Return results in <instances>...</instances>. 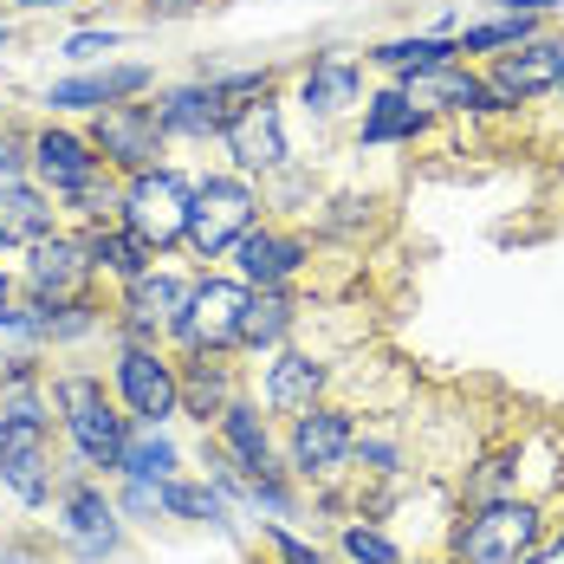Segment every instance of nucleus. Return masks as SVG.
Listing matches in <instances>:
<instances>
[{"instance_id":"9d476101","label":"nucleus","mask_w":564,"mask_h":564,"mask_svg":"<svg viewBox=\"0 0 564 564\" xmlns=\"http://www.w3.org/2000/svg\"><path fill=\"white\" fill-rule=\"evenodd\" d=\"M156 85H163V78H156V65H150V58H105V65H72L65 78H53V85L40 91V111L85 123V117H98L105 105L150 98Z\"/></svg>"},{"instance_id":"58836bf2","label":"nucleus","mask_w":564,"mask_h":564,"mask_svg":"<svg viewBox=\"0 0 564 564\" xmlns=\"http://www.w3.org/2000/svg\"><path fill=\"white\" fill-rule=\"evenodd\" d=\"M117 202H123V175L105 170L91 175L72 202H58V215H65V227H98V221H117Z\"/></svg>"},{"instance_id":"423d86ee","label":"nucleus","mask_w":564,"mask_h":564,"mask_svg":"<svg viewBox=\"0 0 564 564\" xmlns=\"http://www.w3.org/2000/svg\"><path fill=\"white\" fill-rule=\"evenodd\" d=\"M105 383H111L117 409L130 415V429H170V422H182V364H175L170 344L111 338Z\"/></svg>"},{"instance_id":"473e14b6","label":"nucleus","mask_w":564,"mask_h":564,"mask_svg":"<svg viewBox=\"0 0 564 564\" xmlns=\"http://www.w3.org/2000/svg\"><path fill=\"white\" fill-rule=\"evenodd\" d=\"M188 467V454H182V442H175L170 429H130V442H123V460H117V474L123 480H175Z\"/></svg>"},{"instance_id":"393cba45","label":"nucleus","mask_w":564,"mask_h":564,"mask_svg":"<svg viewBox=\"0 0 564 564\" xmlns=\"http://www.w3.org/2000/svg\"><path fill=\"white\" fill-rule=\"evenodd\" d=\"M454 58H460V46H454V20L429 26V33H402V40L364 46V65H370L377 78H390V85H402L409 72H429V65H454Z\"/></svg>"},{"instance_id":"37998d69","label":"nucleus","mask_w":564,"mask_h":564,"mask_svg":"<svg viewBox=\"0 0 564 564\" xmlns=\"http://www.w3.org/2000/svg\"><path fill=\"white\" fill-rule=\"evenodd\" d=\"M20 350H40V325H33V305L13 292L0 305V357H20Z\"/></svg>"},{"instance_id":"a211bd4d","label":"nucleus","mask_w":564,"mask_h":564,"mask_svg":"<svg viewBox=\"0 0 564 564\" xmlns=\"http://www.w3.org/2000/svg\"><path fill=\"white\" fill-rule=\"evenodd\" d=\"M150 105H156V123H163L170 150H175V143H188V150L221 143L227 117H234V105H227L202 72H195V78H175V85H156V91H150Z\"/></svg>"},{"instance_id":"f3484780","label":"nucleus","mask_w":564,"mask_h":564,"mask_svg":"<svg viewBox=\"0 0 564 564\" xmlns=\"http://www.w3.org/2000/svg\"><path fill=\"white\" fill-rule=\"evenodd\" d=\"M26 175H33L53 202H72L91 175H105V156L91 150L85 123H72V117H40V123H33V170Z\"/></svg>"},{"instance_id":"4468645a","label":"nucleus","mask_w":564,"mask_h":564,"mask_svg":"<svg viewBox=\"0 0 564 564\" xmlns=\"http://www.w3.org/2000/svg\"><path fill=\"white\" fill-rule=\"evenodd\" d=\"M338 383V364L325 357V350H312V344H280L267 364H260V383H247V390L260 395V409L273 415V422H292V415H305L312 402H325Z\"/></svg>"},{"instance_id":"7c9ffc66","label":"nucleus","mask_w":564,"mask_h":564,"mask_svg":"<svg viewBox=\"0 0 564 564\" xmlns=\"http://www.w3.org/2000/svg\"><path fill=\"white\" fill-rule=\"evenodd\" d=\"M512 494H525V454L519 448L474 454V460L460 467V487H454L460 507H487V500H512Z\"/></svg>"},{"instance_id":"de8ad7c7","label":"nucleus","mask_w":564,"mask_h":564,"mask_svg":"<svg viewBox=\"0 0 564 564\" xmlns=\"http://www.w3.org/2000/svg\"><path fill=\"white\" fill-rule=\"evenodd\" d=\"M494 13H525V20H552V13H564V0H494Z\"/></svg>"},{"instance_id":"72a5a7b5","label":"nucleus","mask_w":564,"mask_h":564,"mask_svg":"<svg viewBox=\"0 0 564 564\" xmlns=\"http://www.w3.org/2000/svg\"><path fill=\"white\" fill-rule=\"evenodd\" d=\"M545 20H525V13H487V20H467V26H454V46L467 65H487V58L512 53L519 40H532Z\"/></svg>"},{"instance_id":"aec40b11","label":"nucleus","mask_w":564,"mask_h":564,"mask_svg":"<svg viewBox=\"0 0 564 564\" xmlns=\"http://www.w3.org/2000/svg\"><path fill=\"white\" fill-rule=\"evenodd\" d=\"M435 130V117L422 111L402 85H377V91H364V105H357V130H350V143L357 150H415L422 137Z\"/></svg>"},{"instance_id":"603ef678","label":"nucleus","mask_w":564,"mask_h":564,"mask_svg":"<svg viewBox=\"0 0 564 564\" xmlns=\"http://www.w3.org/2000/svg\"><path fill=\"white\" fill-rule=\"evenodd\" d=\"M409 564H454L448 552H435V558H409Z\"/></svg>"},{"instance_id":"c756f323","label":"nucleus","mask_w":564,"mask_h":564,"mask_svg":"<svg viewBox=\"0 0 564 564\" xmlns=\"http://www.w3.org/2000/svg\"><path fill=\"white\" fill-rule=\"evenodd\" d=\"M78 234H85V253H91V280L105 285V292H117L123 280H137L156 260L123 221H98V227H78Z\"/></svg>"},{"instance_id":"b1692460","label":"nucleus","mask_w":564,"mask_h":564,"mask_svg":"<svg viewBox=\"0 0 564 564\" xmlns=\"http://www.w3.org/2000/svg\"><path fill=\"white\" fill-rule=\"evenodd\" d=\"M182 364V422H195L202 435L221 422V409L247 390L240 357H175Z\"/></svg>"},{"instance_id":"a18cd8bd","label":"nucleus","mask_w":564,"mask_h":564,"mask_svg":"<svg viewBox=\"0 0 564 564\" xmlns=\"http://www.w3.org/2000/svg\"><path fill=\"white\" fill-rule=\"evenodd\" d=\"M0 564H58V552H53V539H7Z\"/></svg>"},{"instance_id":"f257e3e1","label":"nucleus","mask_w":564,"mask_h":564,"mask_svg":"<svg viewBox=\"0 0 564 564\" xmlns=\"http://www.w3.org/2000/svg\"><path fill=\"white\" fill-rule=\"evenodd\" d=\"M46 395H53L65 474L117 480V460H123V442H130V415L117 409L111 383H105V364H53L46 370Z\"/></svg>"},{"instance_id":"6ab92c4d","label":"nucleus","mask_w":564,"mask_h":564,"mask_svg":"<svg viewBox=\"0 0 564 564\" xmlns=\"http://www.w3.org/2000/svg\"><path fill=\"white\" fill-rule=\"evenodd\" d=\"M402 91H409L429 117H467V123L500 117V98H494L487 72H480V65H467V58H454V65H429V72H409V78H402Z\"/></svg>"},{"instance_id":"412c9836","label":"nucleus","mask_w":564,"mask_h":564,"mask_svg":"<svg viewBox=\"0 0 564 564\" xmlns=\"http://www.w3.org/2000/svg\"><path fill=\"white\" fill-rule=\"evenodd\" d=\"M33 325H40V350L46 357H72L85 344H98L111 332V292H78V299H26Z\"/></svg>"},{"instance_id":"0eeeda50","label":"nucleus","mask_w":564,"mask_h":564,"mask_svg":"<svg viewBox=\"0 0 564 564\" xmlns=\"http://www.w3.org/2000/svg\"><path fill=\"white\" fill-rule=\"evenodd\" d=\"M267 208H260V182L240 170H202L195 175V202H188V240H182V253L188 260H202V267H221L227 253H234V240L247 234V227L260 221Z\"/></svg>"},{"instance_id":"a19ab883","label":"nucleus","mask_w":564,"mask_h":564,"mask_svg":"<svg viewBox=\"0 0 564 564\" xmlns=\"http://www.w3.org/2000/svg\"><path fill=\"white\" fill-rule=\"evenodd\" d=\"M111 500H117V512H123L130 525H170V519H163V487H156V480H123V474H117Z\"/></svg>"},{"instance_id":"20e7f679","label":"nucleus","mask_w":564,"mask_h":564,"mask_svg":"<svg viewBox=\"0 0 564 564\" xmlns=\"http://www.w3.org/2000/svg\"><path fill=\"white\" fill-rule=\"evenodd\" d=\"M253 285L234 280L227 267H195V285L182 299L170 325V350L175 357H240V325H247Z\"/></svg>"},{"instance_id":"f704fd0d","label":"nucleus","mask_w":564,"mask_h":564,"mask_svg":"<svg viewBox=\"0 0 564 564\" xmlns=\"http://www.w3.org/2000/svg\"><path fill=\"white\" fill-rule=\"evenodd\" d=\"M318 195H325V188H318V175H312V163H299V156L260 182V208H267L273 221H299V215H312V208H318Z\"/></svg>"},{"instance_id":"c9c22d12","label":"nucleus","mask_w":564,"mask_h":564,"mask_svg":"<svg viewBox=\"0 0 564 564\" xmlns=\"http://www.w3.org/2000/svg\"><path fill=\"white\" fill-rule=\"evenodd\" d=\"M338 558L344 564H409V552L395 545V532L383 525V519H364V512H350V519H338Z\"/></svg>"},{"instance_id":"f03ea898","label":"nucleus","mask_w":564,"mask_h":564,"mask_svg":"<svg viewBox=\"0 0 564 564\" xmlns=\"http://www.w3.org/2000/svg\"><path fill=\"white\" fill-rule=\"evenodd\" d=\"M46 525H53V552L65 564H117L130 539V519L117 512L111 480L98 474H65L46 507Z\"/></svg>"},{"instance_id":"7ed1b4c3","label":"nucleus","mask_w":564,"mask_h":564,"mask_svg":"<svg viewBox=\"0 0 564 564\" xmlns=\"http://www.w3.org/2000/svg\"><path fill=\"white\" fill-rule=\"evenodd\" d=\"M357 429H364V415L338 402V395H325V402H312L305 415H292L280 422V460L292 467V480L312 494V487H344V480H357L350 474V454H357Z\"/></svg>"},{"instance_id":"8fccbe9b","label":"nucleus","mask_w":564,"mask_h":564,"mask_svg":"<svg viewBox=\"0 0 564 564\" xmlns=\"http://www.w3.org/2000/svg\"><path fill=\"white\" fill-rule=\"evenodd\" d=\"M150 13H195V7H208V0H143Z\"/></svg>"},{"instance_id":"9b49d317","label":"nucleus","mask_w":564,"mask_h":564,"mask_svg":"<svg viewBox=\"0 0 564 564\" xmlns=\"http://www.w3.org/2000/svg\"><path fill=\"white\" fill-rule=\"evenodd\" d=\"M195 273L188 267H170V260H150L137 280H123L111 292V338H137V344H163L188 299Z\"/></svg>"},{"instance_id":"39448f33","label":"nucleus","mask_w":564,"mask_h":564,"mask_svg":"<svg viewBox=\"0 0 564 564\" xmlns=\"http://www.w3.org/2000/svg\"><path fill=\"white\" fill-rule=\"evenodd\" d=\"M552 532V512L539 494H512L487 507H460L448 525V558L454 564H519L539 539Z\"/></svg>"},{"instance_id":"09e8293b","label":"nucleus","mask_w":564,"mask_h":564,"mask_svg":"<svg viewBox=\"0 0 564 564\" xmlns=\"http://www.w3.org/2000/svg\"><path fill=\"white\" fill-rule=\"evenodd\" d=\"M519 564H564V525H552V532H545V539H539Z\"/></svg>"},{"instance_id":"4be33fe9","label":"nucleus","mask_w":564,"mask_h":564,"mask_svg":"<svg viewBox=\"0 0 564 564\" xmlns=\"http://www.w3.org/2000/svg\"><path fill=\"white\" fill-rule=\"evenodd\" d=\"M364 58L357 53H312V65L299 72V111L312 117V123H338L364 105Z\"/></svg>"},{"instance_id":"dca6fc26","label":"nucleus","mask_w":564,"mask_h":564,"mask_svg":"<svg viewBox=\"0 0 564 564\" xmlns=\"http://www.w3.org/2000/svg\"><path fill=\"white\" fill-rule=\"evenodd\" d=\"M221 163L253 182H267L273 170L292 163V130H285V105L280 98H253V105H234L221 130Z\"/></svg>"},{"instance_id":"ea45409f","label":"nucleus","mask_w":564,"mask_h":564,"mask_svg":"<svg viewBox=\"0 0 564 564\" xmlns=\"http://www.w3.org/2000/svg\"><path fill=\"white\" fill-rule=\"evenodd\" d=\"M117 46H123V26H105V20H98V26H72V33L58 40V58H65V65H105Z\"/></svg>"},{"instance_id":"4c0bfd02","label":"nucleus","mask_w":564,"mask_h":564,"mask_svg":"<svg viewBox=\"0 0 564 564\" xmlns=\"http://www.w3.org/2000/svg\"><path fill=\"white\" fill-rule=\"evenodd\" d=\"M202 78L221 91L227 105H253V98H280V65H202Z\"/></svg>"},{"instance_id":"f8f14e48","label":"nucleus","mask_w":564,"mask_h":564,"mask_svg":"<svg viewBox=\"0 0 564 564\" xmlns=\"http://www.w3.org/2000/svg\"><path fill=\"white\" fill-rule=\"evenodd\" d=\"M7 267H13V292L20 299H78V292H98L91 253H85V234L78 227H58L46 240L7 253Z\"/></svg>"},{"instance_id":"79ce46f5","label":"nucleus","mask_w":564,"mask_h":564,"mask_svg":"<svg viewBox=\"0 0 564 564\" xmlns=\"http://www.w3.org/2000/svg\"><path fill=\"white\" fill-rule=\"evenodd\" d=\"M33 170V123L0 117V182H26Z\"/></svg>"},{"instance_id":"2eb2a0df","label":"nucleus","mask_w":564,"mask_h":564,"mask_svg":"<svg viewBox=\"0 0 564 564\" xmlns=\"http://www.w3.org/2000/svg\"><path fill=\"white\" fill-rule=\"evenodd\" d=\"M85 137H91V150L105 156V170H117V175H137V170L170 163V137H163V123H156V105H150V98L105 105L98 117H85Z\"/></svg>"},{"instance_id":"a878e982","label":"nucleus","mask_w":564,"mask_h":564,"mask_svg":"<svg viewBox=\"0 0 564 564\" xmlns=\"http://www.w3.org/2000/svg\"><path fill=\"white\" fill-rule=\"evenodd\" d=\"M163 519L170 525H195V532H221V539H240L234 525V507L221 500V487L195 467H182L175 480H163Z\"/></svg>"},{"instance_id":"49530a36","label":"nucleus","mask_w":564,"mask_h":564,"mask_svg":"<svg viewBox=\"0 0 564 564\" xmlns=\"http://www.w3.org/2000/svg\"><path fill=\"white\" fill-rule=\"evenodd\" d=\"M72 7H85V0H0V13H26V20H40V13H72Z\"/></svg>"},{"instance_id":"c85d7f7f","label":"nucleus","mask_w":564,"mask_h":564,"mask_svg":"<svg viewBox=\"0 0 564 564\" xmlns=\"http://www.w3.org/2000/svg\"><path fill=\"white\" fill-rule=\"evenodd\" d=\"M377 221H383V202H377V195H364V188H332V195H318V208H312V240H318V247H364Z\"/></svg>"},{"instance_id":"2f4dec72","label":"nucleus","mask_w":564,"mask_h":564,"mask_svg":"<svg viewBox=\"0 0 564 564\" xmlns=\"http://www.w3.org/2000/svg\"><path fill=\"white\" fill-rule=\"evenodd\" d=\"M247 519L253 525H292L299 512H305V487L292 480V467H260V474H247Z\"/></svg>"},{"instance_id":"6e6d98bb","label":"nucleus","mask_w":564,"mask_h":564,"mask_svg":"<svg viewBox=\"0 0 564 564\" xmlns=\"http://www.w3.org/2000/svg\"><path fill=\"white\" fill-rule=\"evenodd\" d=\"M0 253H7V240H0Z\"/></svg>"},{"instance_id":"5701e85b","label":"nucleus","mask_w":564,"mask_h":564,"mask_svg":"<svg viewBox=\"0 0 564 564\" xmlns=\"http://www.w3.org/2000/svg\"><path fill=\"white\" fill-rule=\"evenodd\" d=\"M208 442L240 467V474H260V467H280V422L260 409V395L240 390L221 409V422L208 429Z\"/></svg>"},{"instance_id":"5fc2aeb1","label":"nucleus","mask_w":564,"mask_h":564,"mask_svg":"<svg viewBox=\"0 0 564 564\" xmlns=\"http://www.w3.org/2000/svg\"><path fill=\"white\" fill-rule=\"evenodd\" d=\"M0 26H7V13H0Z\"/></svg>"},{"instance_id":"6e6552de","label":"nucleus","mask_w":564,"mask_h":564,"mask_svg":"<svg viewBox=\"0 0 564 564\" xmlns=\"http://www.w3.org/2000/svg\"><path fill=\"white\" fill-rule=\"evenodd\" d=\"M188 202H195V175L182 163H156V170L123 175V202H117V221L130 227L156 260L182 253L188 240Z\"/></svg>"},{"instance_id":"cd10ccee","label":"nucleus","mask_w":564,"mask_h":564,"mask_svg":"<svg viewBox=\"0 0 564 564\" xmlns=\"http://www.w3.org/2000/svg\"><path fill=\"white\" fill-rule=\"evenodd\" d=\"M305 292L292 285V292H253V305H247V325H240V357H273L280 344L299 338V325H305Z\"/></svg>"},{"instance_id":"3c124183","label":"nucleus","mask_w":564,"mask_h":564,"mask_svg":"<svg viewBox=\"0 0 564 564\" xmlns=\"http://www.w3.org/2000/svg\"><path fill=\"white\" fill-rule=\"evenodd\" d=\"M13 299V267H7V253H0V305Z\"/></svg>"},{"instance_id":"e433bc0d","label":"nucleus","mask_w":564,"mask_h":564,"mask_svg":"<svg viewBox=\"0 0 564 564\" xmlns=\"http://www.w3.org/2000/svg\"><path fill=\"white\" fill-rule=\"evenodd\" d=\"M357 480H402L409 474V448L395 429H357V454H350Z\"/></svg>"},{"instance_id":"c03bdc74","label":"nucleus","mask_w":564,"mask_h":564,"mask_svg":"<svg viewBox=\"0 0 564 564\" xmlns=\"http://www.w3.org/2000/svg\"><path fill=\"white\" fill-rule=\"evenodd\" d=\"M260 539L273 545V564H332L318 545H312V539H299L292 525H260Z\"/></svg>"},{"instance_id":"864d4df0","label":"nucleus","mask_w":564,"mask_h":564,"mask_svg":"<svg viewBox=\"0 0 564 564\" xmlns=\"http://www.w3.org/2000/svg\"><path fill=\"white\" fill-rule=\"evenodd\" d=\"M552 98H564V85H558V91H552Z\"/></svg>"},{"instance_id":"ddd939ff","label":"nucleus","mask_w":564,"mask_h":564,"mask_svg":"<svg viewBox=\"0 0 564 564\" xmlns=\"http://www.w3.org/2000/svg\"><path fill=\"white\" fill-rule=\"evenodd\" d=\"M480 72H487V85H494V98H500V117H519L525 105L552 98V91L564 85V33L539 26V33L519 40L512 53L487 58Z\"/></svg>"},{"instance_id":"1a4fd4ad","label":"nucleus","mask_w":564,"mask_h":564,"mask_svg":"<svg viewBox=\"0 0 564 564\" xmlns=\"http://www.w3.org/2000/svg\"><path fill=\"white\" fill-rule=\"evenodd\" d=\"M312 260H318V240H312V227L260 215V221L234 240V253H227L221 267L234 273V280H247L253 292H292V285H305Z\"/></svg>"},{"instance_id":"4d7b16f0","label":"nucleus","mask_w":564,"mask_h":564,"mask_svg":"<svg viewBox=\"0 0 564 564\" xmlns=\"http://www.w3.org/2000/svg\"><path fill=\"white\" fill-rule=\"evenodd\" d=\"M0 117H7V111H0Z\"/></svg>"},{"instance_id":"bb28decb","label":"nucleus","mask_w":564,"mask_h":564,"mask_svg":"<svg viewBox=\"0 0 564 564\" xmlns=\"http://www.w3.org/2000/svg\"><path fill=\"white\" fill-rule=\"evenodd\" d=\"M58 227H65V215H58V202L33 182V175H26V182H0V240H7V253L46 240Z\"/></svg>"}]
</instances>
